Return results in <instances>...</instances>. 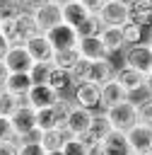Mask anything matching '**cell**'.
<instances>
[{"mask_svg":"<svg viewBox=\"0 0 152 155\" xmlns=\"http://www.w3.org/2000/svg\"><path fill=\"white\" fill-rule=\"evenodd\" d=\"M101 19H99V15H94V12H89L77 27H75V31H77V36H97L99 31H101Z\"/></svg>","mask_w":152,"mask_h":155,"instance_id":"f1b7e54d","label":"cell"},{"mask_svg":"<svg viewBox=\"0 0 152 155\" xmlns=\"http://www.w3.org/2000/svg\"><path fill=\"white\" fill-rule=\"evenodd\" d=\"M46 36H48V41L53 44V48L58 51V48H72V46H77V31H75V27H70V24H65V22H60V24H55L53 29H48V31H43Z\"/></svg>","mask_w":152,"mask_h":155,"instance_id":"9a60e30c","label":"cell"},{"mask_svg":"<svg viewBox=\"0 0 152 155\" xmlns=\"http://www.w3.org/2000/svg\"><path fill=\"white\" fill-rule=\"evenodd\" d=\"M123 99H128V94H125V90L116 82V78L101 82V104H99V109H109V107H113V104H118V102H123Z\"/></svg>","mask_w":152,"mask_h":155,"instance_id":"ac0fdd59","label":"cell"},{"mask_svg":"<svg viewBox=\"0 0 152 155\" xmlns=\"http://www.w3.org/2000/svg\"><path fill=\"white\" fill-rule=\"evenodd\" d=\"M125 138H128V143H130L133 155L152 153V124L138 121L135 126H130V128L125 131Z\"/></svg>","mask_w":152,"mask_h":155,"instance_id":"9c48e42d","label":"cell"},{"mask_svg":"<svg viewBox=\"0 0 152 155\" xmlns=\"http://www.w3.org/2000/svg\"><path fill=\"white\" fill-rule=\"evenodd\" d=\"M113 73H116V65H113L111 56H106V58H97V61H92V65H89V82L101 85V82L111 80Z\"/></svg>","mask_w":152,"mask_h":155,"instance_id":"d6986e66","label":"cell"},{"mask_svg":"<svg viewBox=\"0 0 152 155\" xmlns=\"http://www.w3.org/2000/svg\"><path fill=\"white\" fill-rule=\"evenodd\" d=\"M2 63L7 65L10 73H29V68H31L34 61H31L29 51L24 48V44H12L7 48V53L2 56Z\"/></svg>","mask_w":152,"mask_h":155,"instance_id":"4fadbf2b","label":"cell"},{"mask_svg":"<svg viewBox=\"0 0 152 155\" xmlns=\"http://www.w3.org/2000/svg\"><path fill=\"white\" fill-rule=\"evenodd\" d=\"M113 78H116V82L125 90L128 97H133V94H145V92H147V90H145V73H140V70H135V68L121 65V68H116Z\"/></svg>","mask_w":152,"mask_h":155,"instance_id":"30bf717a","label":"cell"},{"mask_svg":"<svg viewBox=\"0 0 152 155\" xmlns=\"http://www.w3.org/2000/svg\"><path fill=\"white\" fill-rule=\"evenodd\" d=\"M0 155H17V140L14 138L0 140Z\"/></svg>","mask_w":152,"mask_h":155,"instance_id":"d590c367","label":"cell"},{"mask_svg":"<svg viewBox=\"0 0 152 155\" xmlns=\"http://www.w3.org/2000/svg\"><path fill=\"white\" fill-rule=\"evenodd\" d=\"M7 48H10V41H7V39H5V34L0 31V58L7 53Z\"/></svg>","mask_w":152,"mask_h":155,"instance_id":"ab89813d","label":"cell"},{"mask_svg":"<svg viewBox=\"0 0 152 155\" xmlns=\"http://www.w3.org/2000/svg\"><path fill=\"white\" fill-rule=\"evenodd\" d=\"M147 44H150V46H152V31H150V39H147Z\"/></svg>","mask_w":152,"mask_h":155,"instance_id":"ee69618b","label":"cell"},{"mask_svg":"<svg viewBox=\"0 0 152 155\" xmlns=\"http://www.w3.org/2000/svg\"><path fill=\"white\" fill-rule=\"evenodd\" d=\"M60 155H94V150H89L80 136H65L60 145Z\"/></svg>","mask_w":152,"mask_h":155,"instance_id":"83f0119b","label":"cell"},{"mask_svg":"<svg viewBox=\"0 0 152 155\" xmlns=\"http://www.w3.org/2000/svg\"><path fill=\"white\" fill-rule=\"evenodd\" d=\"M65 136H68V133H65L63 128H48V131H41L39 143L43 145V150H46V153H55V150H60V145H63Z\"/></svg>","mask_w":152,"mask_h":155,"instance_id":"484cf974","label":"cell"},{"mask_svg":"<svg viewBox=\"0 0 152 155\" xmlns=\"http://www.w3.org/2000/svg\"><path fill=\"white\" fill-rule=\"evenodd\" d=\"M29 87H31L29 73H10L7 80H5V85H2V90H7V92L14 94V97H22V99L27 97Z\"/></svg>","mask_w":152,"mask_h":155,"instance_id":"7402d4cb","label":"cell"},{"mask_svg":"<svg viewBox=\"0 0 152 155\" xmlns=\"http://www.w3.org/2000/svg\"><path fill=\"white\" fill-rule=\"evenodd\" d=\"M7 75H10V70H7V65H5V63H2V58H0V90H2L5 80H7Z\"/></svg>","mask_w":152,"mask_h":155,"instance_id":"f35d334b","label":"cell"},{"mask_svg":"<svg viewBox=\"0 0 152 155\" xmlns=\"http://www.w3.org/2000/svg\"><path fill=\"white\" fill-rule=\"evenodd\" d=\"M145 90H147V92H152V70H150V73H145Z\"/></svg>","mask_w":152,"mask_h":155,"instance_id":"b9f144b4","label":"cell"},{"mask_svg":"<svg viewBox=\"0 0 152 155\" xmlns=\"http://www.w3.org/2000/svg\"><path fill=\"white\" fill-rule=\"evenodd\" d=\"M80 2H82L89 12H94V15H97V12L104 7V2H106V0H80Z\"/></svg>","mask_w":152,"mask_h":155,"instance_id":"74e56055","label":"cell"},{"mask_svg":"<svg viewBox=\"0 0 152 155\" xmlns=\"http://www.w3.org/2000/svg\"><path fill=\"white\" fill-rule=\"evenodd\" d=\"M89 65H92V61H87V58H80V61L75 63V68L70 70V73H72V80H75V85H77V82H87V80H89Z\"/></svg>","mask_w":152,"mask_h":155,"instance_id":"e575fe53","label":"cell"},{"mask_svg":"<svg viewBox=\"0 0 152 155\" xmlns=\"http://www.w3.org/2000/svg\"><path fill=\"white\" fill-rule=\"evenodd\" d=\"M60 99V94L48 85V82H41V85H31L29 87V92H27V97H24V102L29 104V107H34V109H43V107H53L55 102Z\"/></svg>","mask_w":152,"mask_h":155,"instance_id":"7c38bea8","label":"cell"},{"mask_svg":"<svg viewBox=\"0 0 152 155\" xmlns=\"http://www.w3.org/2000/svg\"><path fill=\"white\" fill-rule=\"evenodd\" d=\"M80 58H82V56H80L77 46H72V48H58V51H53V58H51V63H53L55 68L72 70V68H75V63H77Z\"/></svg>","mask_w":152,"mask_h":155,"instance_id":"d4e9b609","label":"cell"},{"mask_svg":"<svg viewBox=\"0 0 152 155\" xmlns=\"http://www.w3.org/2000/svg\"><path fill=\"white\" fill-rule=\"evenodd\" d=\"M92 109L87 107H80L77 102H70V109H68V116H65V124H63V131L68 136H82L87 128H89V121H92Z\"/></svg>","mask_w":152,"mask_h":155,"instance_id":"52a82bcc","label":"cell"},{"mask_svg":"<svg viewBox=\"0 0 152 155\" xmlns=\"http://www.w3.org/2000/svg\"><path fill=\"white\" fill-rule=\"evenodd\" d=\"M17 155H48L39 140H17Z\"/></svg>","mask_w":152,"mask_h":155,"instance_id":"836d02e7","label":"cell"},{"mask_svg":"<svg viewBox=\"0 0 152 155\" xmlns=\"http://www.w3.org/2000/svg\"><path fill=\"white\" fill-rule=\"evenodd\" d=\"M24 48L29 51V56H31V61L34 63H41V61H51L53 58V44L48 41V36L43 34V31H39V34H34L27 44H24Z\"/></svg>","mask_w":152,"mask_h":155,"instance_id":"2e32d148","label":"cell"},{"mask_svg":"<svg viewBox=\"0 0 152 155\" xmlns=\"http://www.w3.org/2000/svg\"><path fill=\"white\" fill-rule=\"evenodd\" d=\"M27 7L22 0H0V22H7V19H14L17 15H22Z\"/></svg>","mask_w":152,"mask_h":155,"instance_id":"4dcf8cb0","label":"cell"},{"mask_svg":"<svg viewBox=\"0 0 152 155\" xmlns=\"http://www.w3.org/2000/svg\"><path fill=\"white\" fill-rule=\"evenodd\" d=\"M77 51L87 61H97V58H106L109 56L99 36H80L77 39Z\"/></svg>","mask_w":152,"mask_h":155,"instance_id":"e0dca14e","label":"cell"},{"mask_svg":"<svg viewBox=\"0 0 152 155\" xmlns=\"http://www.w3.org/2000/svg\"><path fill=\"white\" fill-rule=\"evenodd\" d=\"M10 124H12L14 140H39L41 138V131L36 128V109L29 107L27 102H22L14 109V114L10 116Z\"/></svg>","mask_w":152,"mask_h":155,"instance_id":"7a4b0ae2","label":"cell"},{"mask_svg":"<svg viewBox=\"0 0 152 155\" xmlns=\"http://www.w3.org/2000/svg\"><path fill=\"white\" fill-rule=\"evenodd\" d=\"M22 2H24V7H27V10H34L36 5H41V2H46V0H22Z\"/></svg>","mask_w":152,"mask_h":155,"instance_id":"60d3db41","label":"cell"},{"mask_svg":"<svg viewBox=\"0 0 152 155\" xmlns=\"http://www.w3.org/2000/svg\"><path fill=\"white\" fill-rule=\"evenodd\" d=\"M128 12H130V19H135L138 24L142 27L152 24V0H130Z\"/></svg>","mask_w":152,"mask_h":155,"instance_id":"603a6c76","label":"cell"},{"mask_svg":"<svg viewBox=\"0 0 152 155\" xmlns=\"http://www.w3.org/2000/svg\"><path fill=\"white\" fill-rule=\"evenodd\" d=\"M51 68H53V63H51V61L31 63V68H29V80H31V85H41V82H48Z\"/></svg>","mask_w":152,"mask_h":155,"instance_id":"f546056e","label":"cell"},{"mask_svg":"<svg viewBox=\"0 0 152 155\" xmlns=\"http://www.w3.org/2000/svg\"><path fill=\"white\" fill-rule=\"evenodd\" d=\"M97 15H99L101 24H106V27H121V24L130 17L128 2H121V0H106L104 7H101Z\"/></svg>","mask_w":152,"mask_h":155,"instance_id":"5bb4252c","label":"cell"},{"mask_svg":"<svg viewBox=\"0 0 152 155\" xmlns=\"http://www.w3.org/2000/svg\"><path fill=\"white\" fill-rule=\"evenodd\" d=\"M123 65L135 68L140 73H150L152 70V46L145 41L130 44L123 48Z\"/></svg>","mask_w":152,"mask_h":155,"instance_id":"277c9868","label":"cell"},{"mask_svg":"<svg viewBox=\"0 0 152 155\" xmlns=\"http://www.w3.org/2000/svg\"><path fill=\"white\" fill-rule=\"evenodd\" d=\"M135 104H138V119L145 124H152V92L142 94Z\"/></svg>","mask_w":152,"mask_h":155,"instance_id":"d6a6232c","label":"cell"},{"mask_svg":"<svg viewBox=\"0 0 152 155\" xmlns=\"http://www.w3.org/2000/svg\"><path fill=\"white\" fill-rule=\"evenodd\" d=\"M22 102H24L22 97H14V94H10L7 90H0V116H7V119H10Z\"/></svg>","mask_w":152,"mask_h":155,"instance_id":"1f68e13d","label":"cell"},{"mask_svg":"<svg viewBox=\"0 0 152 155\" xmlns=\"http://www.w3.org/2000/svg\"><path fill=\"white\" fill-rule=\"evenodd\" d=\"M145 155H152V153H145Z\"/></svg>","mask_w":152,"mask_h":155,"instance_id":"bcb514c9","label":"cell"},{"mask_svg":"<svg viewBox=\"0 0 152 155\" xmlns=\"http://www.w3.org/2000/svg\"><path fill=\"white\" fill-rule=\"evenodd\" d=\"M121 2H130V0H121Z\"/></svg>","mask_w":152,"mask_h":155,"instance_id":"f6af8a7d","label":"cell"},{"mask_svg":"<svg viewBox=\"0 0 152 155\" xmlns=\"http://www.w3.org/2000/svg\"><path fill=\"white\" fill-rule=\"evenodd\" d=\"M53 2H58V5H65V2H72V0H53Z\"/></svg>","mask_w":152,"mask_h":155,"instance_id":"7bdbcfd3","label":"cell"},{"mask_svg":"<svg viewBox=\"0 0 152 155\" xmlns=\"http://www.w3.org/2000/svg\"><path fill=\"white\" fill-rule=\"evenodd\" d=\"M94 155H133L130 143H128V138H125V131L111 128V131L99 140Z\"/></svg>","mask_w":152,"mask_h":155,"instance_id":"ba28073f","label":"cell"},{"mask_svg":"<svg viewBox=\"0 0 152 155\" xmlns=\"http://www.w3.org/2000/svg\"><path fill=\"white\" fill-rule=\"evenodd\" d=\"M72 102H77L80 107H87V109H99L101 104V85L97 82H77L72 87Z\"/></svg>","mask_w":152,"mask_h":155,"instance_id":"8fae6325","label":"cell"},{"mask_svg":"<svg viewBox=\"0 0 152 155\" xmlns=\"http://www.w3.org/2000/svg\"><path fill=\"white\" fill-rule=\"evenodd\" d=\"M29 12L34 15V22H36L39 31H48V29H53L55 24L63 22V5H58V2H53V0H46V2L36 5L34 10H29Z\"/></svg>","mask_w":152,"mask_h":155,"instance_id":"5b68a950","label":"cell"},{"mask_svg":"<svg viewBox=\"0 0 152 155\" xmlns=\"http://www.w3.org/2000/svg\"><path fill=\"white\" fill-rule=\"evenodd\" d=\"M0 31L5 34V39L12 44H27L34 34H39V27L34 22V15L29 10H24L22 15H17L14 19H7V22H0Z\"/></svg>","mask_w":152,"mask_h":155,"instance_id":"6da1fadb","label":"cell"},{"mask_svg":"<svg viewBox=\"0 0 152 155\" xmlns=\"http://www.w3.org/2000/svg\"><path fill=\"white\" fill-rule=\"evenodd\" d=\"M5 138H14V133H12L10 119L7 116H0V140H5Z\"/></svg>","mask_w":152,"mask_h":155,"instance_id":"8d00e7d4","label":"cell"},{"mask_svg":"<svg viewBox=\"0 0 152 155\" xmlns=\"http://www.w3.org/2000/svg\"><path fill=\"white\" fill-rule=\"evenodd\" d=\"M104 111H106V116L111 121V128H118V131H128L130 126H135L140 121L138 119V104L130 97L113 104V107H109V109H104Z\"/></svg>","mask_w":152,"mask_h":155,"instance_id":"3957f363","label":"cell"},{"mask_svg":"<svg viewBox=\"0 0 152 155\" xmlns=\"http://www.w3.org/2000/svg\"><path fill=\"white\" fill-rule=\"evenodd\" d=\"M111 131V121H109V116H106V111L104 109H94V114H92V121H89V128L80 136L82 138V143L89 148V150H97V145H99V140L106 136Z\"/></svg>","mask_w":152,"mask_h":155,"instance_id":"8992f818","label":"cell"},{"mask_svg":"<svg viewBox=\"0 0 152 155\" xmlns=\"http://www.w3.org/2000/svg\"><path fill=\"white\" fill-rule=\"evenodd\" d=\"M87 15H89V10H87L80 0H72V2H65V5H63V22L70 24V27H77Z\"/></svg>","mask_w":152,"mask_h":155,"instance_id":"cb8c5ba5","label":"cell"},{"mask_svg":"<svg viewBox=\"0 0 152 155\" xmlns=\"http://www.w3.org/2000/svg\"><path fill=\"white\" fill-rule=\"evenodd\" d=\"M118 29H121V36H123V44H125V46H130V44H138V41H142L145 27H142V24H138L135 19H130V17H128V19H125V22H123V24H121Z\"/></svg>","mask_w":152,"mask_h":155,"instance_id":"4316f807","label":"cell"},{"mask_svg":"<svg viewBox=\"0 0 152 155\" xmlns=\"http://www.w3.org/2000/svg\"><path fill=\"white\" fill-rule=\"evenodd\" d=\"M99 39H101V44H104V48H106V53L109 56H113V53H121L123 48H125V44H123V36H121V29L118 27H101V31L97 34Z\"/></svg>","mask_w":152,"mask_h":155,"instance_id":"44dd1931","label":"cell"},{"mask_svg":"<svg viewBox=\"0 0 152 155\" xmlns=\"http://www.w3.org/2000/svg\"><path fill=\"white\" fill-rule=\"evenodd\" d=\"M48 85L60 94V97H65L68 92H72V87H75V80H72V73L70 70H65V68H51V75H48Z\"/></svg>","mask_w":152,"mask_h":155,"instance_id":"ffe728a7","label":"cell"}]
</instances>
